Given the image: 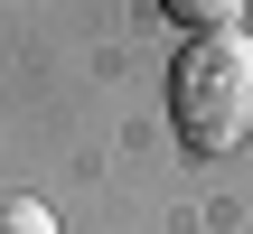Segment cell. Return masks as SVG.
I'll return each instance as SVG.
<instances>
[{
  "label": "cell",
  "mask_w": 253,
  "mask_h": 234,
  "mask_svg": "<svg viewBox=\"0 0 253 234\" xmlns=\"http://www.w3.org/2000/svg\"><path fill=\"white\" fill-rule=\"evenodd\" d=\"M169 122H178V141L197 159L253 141V38L244 28H216V38L178 47V66H169Z\"/></svg>",
  "instance_id": "6da1fadb"
},
{
  "label": "cell",
  "mask_w": 253,
  "mask_h": 234,
  "mask_svg": "<svg viewBox=\"0 0 253 234\" xmlns=\"http://www.w3.org/2000/svg\"><path fill=\"white\" fill-rule=\"evenodd\" d=\"M160 9H169L178 28H197V38H216V28H235V9H244V0H160Z\"/></svg>",
  "instance_id": "7a4b0ae2"
},
{
  "label": "cell",
  "mask_w": 253,
  "mask_h": 234,
  "mask_svg": "<svg viewBox=\"0 0 253 234\" xmlns=\"http://www.w3.org/2000/svg\"><path fill=\"white\" fill-rule=\"evenodd\" d=\"M0 234H56V216L38 197H0Z\"/></svg>",
  "instance_id": "3957f363"
}]
</instances>
